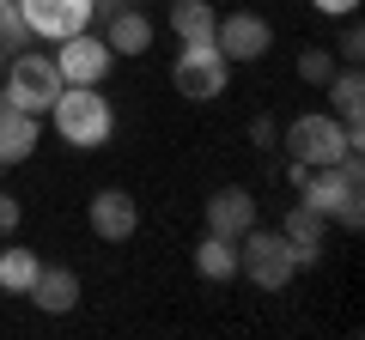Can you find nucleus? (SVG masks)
Returning a JSON list of instances; mask_svg holds the SVG:
<instances>
[{"mask_svg": "<svg viewBox=\"0 0 365 340\" xmlns=\"http://www.w3.org/2000/svg\"><path fill=\"white\" fill-rule=\"evenodd\" d=\"M49 122L67 146L79 152H98V146L116 134V104L104 97V85H61V97L49 104Z\"/></svg>", "mask_w": 365, "mask_h": 340, "instance_id": "1", "label": "nucleus"}, {"mask_svg": "<svg viewBox=\"0 0 365 340\" xmlns=\"http://www.w3.org/2000/svg\"><path fill=\"white\" fill-rule=\"evenodd\" d=\"M347 152H359V134H347V122L335 110H304V116L287 122V158L323 170V164H341Z\"/></svg>", "mask_w": 365, "mask_h": 340, "instance_id": "2", "label": "nucleus"}, {"mask_svg": "<svg viewBox=\"0 0 365 340\" xmlns=\"http://www.w3.org/2000/svg\"><path fill=\"white\" fill-rule=\"evenodd\" d=\"M61 97V73H55V55H6V73H0V104L31 110V116H49V104Z\"/></svg>", "mask_w": 365, "mask_h": 340, "instance_id": "3", "label": "nucleus"}, {"mask_svg": "<svg viewBox=\"0 0 365 340\" xmlns=\"http://www.w3.org/2000/svg\"><path fill=\"white\" fill-rule=\"evenodd\" d=\"M237 274L256 280L262 292H287L292 274H299V262H292V243L280 231H262V225H250L244 237H237Z\"/></svg>", "mask_w": 365, "mask_h": 340, "instance_id": "4", "label": "nucleus"}, {"mask_svg": "<svg viewBox=\"0 0 365 340\" xmlns=\"http://www.w3.org/2000/svg\"><path fill=\"white\" fill-rule=\"evenodd\" d=\"M170 85H177L189 104H213V97L232 85V61L220 55V43H182L177 61H170Z\"/></svg>", "mask_w": 365, "mask_h": 340, "instance_id": "5", "label": "nucleus"}, {"mask_svg": "<svg viewBox=\"0 0 365 340\" xmlns=\"http://www.w3.org/2000/svg\"><path fill=\"white\" fill-rule=\"evenodd\" d=\"M110 67H116V49H110L91 25L55 43V73H61V85H104Z\"/></svg>", "mask_w": 365, "mask_h": 340, "instance_id": "6", "label": "nucleus"}, {"mask_svg": "<svg viewBox=\"0 0 365 340\" xmlns=\"http://www.w3.org/2000/svg\"><path fill=\"white\" fill-rule=\"evenodd\" d=\"M19 18L37 43H61L98 18V0H19Z\"/></svg>", "mask_w": 365, "mask_h": 340, "instance_id": "7", "label": "nucleus"}, {"mask_svg": "<svg viewBox=\"0 0 365 340\" xmlns=\"http://www.w3.org/2000/svg\"><path fill=\"white\" fill-rule=\"evenodd\" d=\"M86 225L98 243H128L134 231H140V201L128 195V188H98L86 207Z\"/></svg>", "mask_w": 365, "mask_h": 340, "instance_id": "8", "label": "nucleus"}, {"mask_svg": "<svg viewBox=\"0 0 365 340\" xmlns=\"http://www.w3.org/2000/svg\"><path fill=\"white\" fill-rule=\"evenodd\" d=\"M213 43H220L225 61H262V55L274 49V25L262 13H225L220 25H213Z\"/></svg>", "mask_w": 365, "mask_h": 340, "instance_id": "9", "label": "nucleus"}, {"mask_svg": "<svg viewBox=\"0 0 365 340\" xmlns=\"http://www.w3.org/2000/svg\"><path fill=\"white\" fill-rule=\"evenodd\" d=\"M98 13H110L104 43L116 49V61H122V55H146V49H153V18H146L140 6H122V0H98Z\"/></svg>", "mask_w": 365, "mask_h": 340, "instance_id": "10", "label": "nucleus"}, {"mask_svg": "<svg viewBox=\"0 0 365 340\" xmlns=\"http://www.w3.org/2000/svg\"><path fill=\"white\" fill-rule=\"evenodd\" d=\"M250 225H256V195H250L244 183H232V188H213L207 195V231L213 237H244Z\"/></svg>", "mask_w": 365, "mask_h": 340, "instance_id": "11", "label": "nucleus"}, {"mask_svg": "<svg viewBox=\"0 0 365 340\" xmlns=\"http://www.w3.org/2000/svg\"><path fill=\"white\" fill-rule=\"evenodd\" d=\"M280 237L292 243V262L299 267H317L323 262V243H329V219L311 207H287L280 213Z\"/></svg>", "mask_w": 365, "mask_h": 340, "instance_id": "12", "label": "nucleus"}, {"mask_svg": "<svg viewBox=\"0 0 365 340\" xmlns=\"http://www.w3.org/2000/svg\"><path fill=\"white\" fill-rule=\"evenodd\" d=\"M25 298L37 304L43 316H67V310L79 304V274H73V267H49V262H43V267H37V280H31V292H25Z\"/></svg>", "mask_w": 365, "mask_h": 340, "instance_id": "13", "label": "nucleus"}, {"mask_svg": "<svg viewBox=\"0 0 365 340\" xmlns=\"http://www.w3.org/2000/svg\"><path fill=\"white\" fill-rule=\"evenodd\" d=\"M37 140H43V116L0 104V158H6V164H25V158H37Z\"/></svg>", "mask_w": 365, "mask_h": 340, "instance_id": "14", "label": "nucleus"}, {"mask_svg": "<svg viewBox=\"0 0 365 340\" xmlns=\"http://www.w3.org/2000/svg\"><path fill=\"white\" fill-rule=\"evenodd\" d=\"M323 92H329V104H335V116L347 122V134H359V116H365V79H359V61L335 67V79H329Z\"/></svg>", "mask_w": 365, "mask_h": 340, "instance_id": "15", "label": "nucleus"}, {"mask_svg": "<svg viewBox=\"0 0 365 340\" xmlns=\"http://www.w3.org/2000/svg\"><path fill=\"white\" fill-rule=\"evenodd\" d=\"M195 274L207 280V286H225V280H237V243L232 237H201L195 243Z\"/></svg>", "mask_w": 365, "mask_h": 340, "instance_id": "16", "label": "nucleus"}, {"mask_svg": "<svg viewBox=\"0 0 365 340\" xmlns=\"http://www.w3.org/2000/svg\"><path fill=\"white\" fill-rule=\"evenodd\" d=\"M213 25H220V13H213L207 0H177V6H170V31H177V43H207Z\"/></svg>", "mask_w": 365, "mask_h": 340, "instance_id": "17", "label": "nucleus"}, {"mask_svg": "<svg viewBox=\"0 0 365 340\" xmlns=\"http://www.w3.org/2000/svg\"><path fill=\"white\" fill-rule=\"evenodd\" d=\"M37 249H0V292H13V298H25L31 292V280H37Z\"/></svg>", "mask_w": 365, "mask_h": 340, "instance_id": "18", "label": "nucleus"}, {"mask_svg": "<svg viewBox=\"0 0 365 340\" xmlns=\"http://www.w3.org/2000/svg\"><path fill=\"white\" fill-rule=\"evenodd\" d=\"M299 79L323 92L329 79H335V55H329V49H317V43H311V49H299Z\"/></svg>", "mask_w": 365, "mask_h": 340, "instance_id": "19", "label": "nucleus"}, {"mask_svg": "<svg viewBox=\"0 0 365 340\" xmlns=\"http://www.w3.org/2000/svg\"><path fill=\"white\" fill-rule=\"evenodd\" d=\"M250 146H262V152L280 146V122H274V116H256V122H250Z\"/></svg>", "mask_w": 365, "mask_h": 340, "instance_id": "20", "label": "nucleus"}, {"mask_svg": "<svg viewBox=\"0 0 365 340\" xmlns=\"http://www.w3.org/2000/svg\"><path fill=\"white\" fill-rule=\"evenodd\" d=\"M359 49H365V31L347 18V31H341V43H335V61H359Z\"/></svg>", "mask_w": 365, "mask_h": 340, "instance_id": "21", "label": "nucleus"}, {"mask_svg": "<svg viewBox=\"0 0 365 340\" xmlns=\"http://www.w3.org/2000/svg\"><path fill=\"white\" fill-rule=\"evenodd\" d=\"M19 219H25V207H19V195H0V237H13Z\"/></svg>", "mask_w": 365, "mask_h": 340, "instance_id": "22", "label": "nucleus"}, {"mask_svg": "<svg viewBox=\"0 0 365 340\" xmlns=\"http://www.w3.org/2000/svg\"><path fill=\"white\" fill-rule=\"evenodd\" d=\"M311 13H323V18H353V13H359V0H311Z\"/></svg>", "mask_w": 365, "mask_h": 340, "instance_id": "23", "label": "nucleus"}, {"mask_svg": "<svg viewBox=\"0 0 365 340\" xmlns=\"http://www.w3.org/2000/svg\"><path fill=\"white\" fill-rule=\"evenodd\" d=\"M0 73H6V49H0Z\"/></svg>", "mask_w": 365, "mask_h": 340, "instance_id": "24", "label": "nucleus"}, {"mask_svg": "<svg viewBox=\"0 0 365 340\" xmlns=\"http://www.w3.org/2000/svg\"><path fill=\"white\" fill-rule=\"evenodd\" d=\"M0 170H6V158H0Z\"/></svg>", "mask_w": 365, "mask_h": 340, "instance_id": "25", "label": "nucleus"}]
</instances>
